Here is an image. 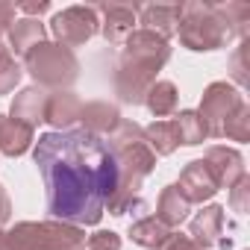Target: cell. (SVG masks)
<instances>
[{"label": "cell", "instance_id": "1", "mask_svg": "<svg viewBox=\"0 0 250 250\" xmlns=\"http://www.w3.org/2000/svg\"><path fill=\"white\" fill-rule=\"evenodd\" d=\"M47 186V206L56 218L97 224L103 200L115 191L118 168L112 153L91 133H47L36 147Z\"/></svg>", "mask_w": 250, "mask_h": 250}, {"label": "cell", "instance_id": "2", "mask_svg": "<svg viewBox=\"0 0 250 250\" xmlns=\"http://www.w3.org/2000/svg\"><path fill=\"white\" fill-rule=\"evenodd\" d=\"M94 12L91 9H68V12H62V15H56L53 18V33L65 42L68 36H71V42L68 44H77V42H83V39H88L91 33H94Z\"/></svg>", "mask_w": 250, "mask_h": 250}, {"label": "cell", "instance_id": "3", "mask_svg": "<svg viewBox=\"0 0 250 250\" xmlns=\"http://www.w3.org/2000/svg\"><path fill=\"white\" fill-rule=\"evenodd\" d=\"M9 15H12V6H0V30L9 24Z\"/></svg>", "mask_w": 250, "mask_h": 250}]
</instances>
